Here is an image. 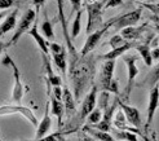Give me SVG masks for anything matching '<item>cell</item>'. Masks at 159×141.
<instances>
[{
    "label": "cell",
    "instance_id": "6da1fadb",
    "mask_svg": "<svg viewBox=\"0 0 159 141\" xmlns=\"http://www.w3.org/2000/svg\"><path fill=\"white\" fill-rule=\"evenodd\" d=\"M57 3V13H58V21L61 23L63 38L66 42V49H67V61H69V76L71 84H73L74 97L75 101L79 102L82 98V95L84 93L85 88L88 84L92 83L94 71H96V66H94V56L82 57L78 54V51L74 47V40L71 39L69 29H67V20L65 17V12H63V0H56Z\"/></svg>",
    "mask_w": 159,
    "mask_h": 141
},
{
    "label": "cell",
    "instance_id": "7a4b0ae2",
    "mask_svg": "<svg viewBox=\"0 0 159 141\" xmlns=\"http://www.w3.org/2000/svg\"><path fill=\"white\" fill-rule=\"evenodd\" d=\"M114 69H115V60H105L100 69L98 75V89L107 91L114 95H119V82L114 79Z\"/></svg>",
    "mask_w": 159,
    "mask_h": 141
},
{
    "label": "cell",
    "instance_id": "3957f363",
    "mask_svg": "<svg viewBox=\"0 0 159 141\" xmlns=\"http://www.w3.org/2000/svg\"><path fill=\"white\" fill-rule=\"evenodd\" d=\"M105 4L106 0H94L93 3L84 5V8L87 9V14H88V21H87V27H85L87 34H91L104 26L102 13H104L105 9Z\"/></svg>",
    "mask_w": 159,
    "mask_h": 141
},
{
    "label": "cell",
    "instance_id": "277c9868",
    "mask_svg": "<svg viewBox=\"0 0 159 141\" xmlns=\"http://www.w3.org/2000/svg\"><path fill=\"white\" fill-rule=\"evenodd\" d=\"M3 65L9 67L13 73V78H14V84H13V91H12V100L14 101L16 104H20L21 100L23 97V85L21 82V73L18 66L16 65V62L12 60V57L9 54H4L3 58Z\"/></svg>",
    "mask_w": 159,
    "mask_h": 141
},
{
    "label": "cell",
    "instance_id": "5b68a950",
    "mask_svg": "<svg viewBox=\"0 0 159 141\" xmlns=\"http://www.w3.org/2000/svg\"><path fill=\"white\" fill-rule=\"evenodd\" d=\"M136 60L137 56L136 54H123V61L127 65V75H128V83H127V87L124 89V98L129 100V93L134 85V82H136V78L139 75V67L136 66Z\"/></svg>",
    "mask_w": 159,
    "mask_h": 141
},
{
    "label": "cell",
    "instance_id": "8992f818",
    "mask_svg": "<svg viewBox=\"0 0 159 141\" xmlns=\"http://www.w3.org/2000/svg\"><path fill=\"white\" fill-rule=\"evenodd\" d=\"M36 16H38V12L34 11V9H29L25 14L22 16V18L20 21V25H18L17 30H16L14 35L12 36V39L9 40V43L7 44V48H8V47H12V45L17 44V42L21 39V36L30 30L31 25H33V22L36 21Z\"/></svg>",
    "mask_w": 159,
    "mask_h": 141
},
{
    "label": "cell",
    "instance_id": "52a82bcc",
    "mask_svg": "<svg viewBox=\"0 0 159 141\" xmlns=\"http://www.w3.org/2000/svg\"><path fill=\"white\" fill-rule=\"evenodd\" d=\"M113 22H114L113 20H110L107 25H104L101 29H98V30H96V31H93V33L88 34V36H87V40H85L83 48H82V51H80V56H82V57H85L87 54H89L94 48H96L97 44H98L100 40H101L102 35H104L106 31H107L111 26H113Z\"/></svg>",
    "mask_w": 159,
    "mask_h": 141
},
{
    "label": "cell",
    "instance_id": "ba28073f",
    "mask_svg": "<svg viewBox=\"0 0 159 141\" xmlns=\"http://www.w3.org/2000/svg\"><path fill=\"white\" fill-rule=\"evenodd\" d=\"M141 13H142L141 8H139V9H134L132 12L124 13L122 16H118V17L113 18L114 30H122V29L128 27V26H134L141 18Z\"/></svg>",
    "mask_w": 159,
    "mask_h": 141
},
{
    "label": "cell",
    "instance_id": "9c48e42d",
    "mask_svg": "<svg viewBox=\"0 0 159 141\" xmlns=\"http://www.w3.org/2000/svg\"><path fill=\"white\" fill-rule=\"evenodd\" d=\"M97 91H98V87L97 84H93L92 83V87H91V91L87 93V96L84 98V101L82 102V106H80V110H79V119L80 121H84L87 116L89 115V113L96 107V100H97Z\"/></svg>",
    "mask_w": 159,
    "mask_h": 141
},
{
    "label": "cell",
    "instance_id": "30bf717a",
    "mask_svg": "<svg viewBox=\"0 0 159 141\" xmlns=\"http://www.w3.org/2000/svg\"><path fill=\"white\" fill-rule=\"evenodd\" d=\"M16 113H18L23 116H26V118L34 124V126H38V119H36V116L34 115L33 110L26 106H23V105H3V106H0V115H9V114H16Z\"/></svg>",
    "mask_w": 159,
    "mask_h": 141
},
{
    "label": "cell",
    "instance_id": "8fae6325",
    "mask_svg": "<svg viewBox=\"0 0 159 141\" xmlns=\"http://www.w3.org/2000/svg\"><path fill=\"white\" fill-rule=\"evenodd\" d=\"M118 104H119V106L122 107V110L124 111L125 118H127V121H128V123L131 124V126H133V127H136V128L140 130L142 127V119H141L140 111L137 110L136 107H133V106H131L128 104H125L120 97H119V102Z\"/></svg>",
    "mask_w": 159,
    "mask_h": 141
},
{
    "label": "cell",
    "instance_id": "7c38bea8",
    "mask_svg": "<svg viewBox=\"0 0 159 141\" xmlns=\"http://www.w3.org/2000/svg\"><path fill=\"white\" fill-rule=\"evenodd\" d=\"M42 60H43V64H44V67H45V74H47L45 75V82H47V85H48V93L51 95V85H53V87L54 85H61L62 80L57 74H54L48 54L42 52Z\"/></svg>",
    "mask_w": 159,
    "mask_h": 141
},
{
    "label": "cell",
    "instance_id": "4fadbf2b",
    "mask_svg": "<svg viewBox=\"0 0 159 141\" xmlns=\"http://www.w3.org/2000/svg\"><path fill=\"white\" fill-rule=\"evenodd\" d=\"M159 106V85H154L150 88V95H149V106H148V121H146V130L152 126L155 111Z\"/></svg>",
    "mask_w": 159,
    "mask_h": 141
},
{
    "label": "cell",
    "instance_id": "5bb4252c",
    "mask_svg": "<svg viewBox=\"0 0 159 141\" xmlns=\"http://www.w3.org/2000/svg\"><path fill=\"white\" fill-rule=\"evenodd\" d=\"M153 34H150L146 36V39L144 40V43L142 44H136V51L140 53V56L142 57V60H144L145 62V65L146 66H153V57H152V49H150V42H152V39H153Z\"/></svg>",
    "mask_w": 159,
    "mask_h": 141
},
{
    "label": "cell",
    "instance_id": "9a60e30c",
    "mask_svg": "<svg viewBox=\"0 0 159 141\" xmlns=\"http://www.w3.org/2000/svg\"><path fill=\"white\" fill-rule=\"evenodd\" d=\"M49 105H51V104H47V106H45V114H44V116H43L42 122L38 124L35 140H42L44 136H47V134H48L49 130H51L52 121H51V115H49Z\"/></svg>",
    "mask_w": 159,
    "mask_h": 141
},
{
    "label": "cell",
    "instance_id": "2e32d148",
    "mask_svg": "<svg viewBox=\"0 0 159 141\" xmlns=\"http://www.w3.org/2000/svg\"><path fill=\"white\" fill-rule=\"evenodd\" d=\"M27 34H29L30 36L34 38L35 43L38 44V47L40 48V51H42L43 53L49 54V40H48V39H47L45 36H43L40 33H39L38 26H36V22H35L34 26L30 27V30L27 31Z\"/></svg>",
    "mask_w": 159,
    "mask_h": 141
},
{
    "label": "cell",
    "instance_id": "e0dca14e",
    "mask_svg": "<svg viewBox=\"0 0 159 141\" xmlns=\"http://www.w3.org/2000/svg\"><path fill=\"white\" fill-rule=\"evenodd\" d=\"M136 43L137 42H125L123 45L120 47H116V48H113L110 52L105 53V54H102V56H100L98 58L100 60H116V57L119 56H123V54L125 52H128L131 48H134L136 47Z\"/></svg>",
    "mask_w": 159,
    "mask_h": 141
},
{
    "label": "cell",
    "instance_id": "ac0fdd59",
    "mask_svg": "<svg viewBox=\"0 0 159 141\" xmlns=\"http://www.w3.org/2000/svg\"><path fill=\"white\" fill-rule=\"evenodd\" d=\"M148 25L145 23V25H142L140 27H134V26H128V27H124L122 29V36L125 39V40H128V42H136L139 40V39L141 38L142 33L146 30Z\"/></svg>",
    "mask_w": 159,
    "mask_h": 141
},
{
    "label": "cell",
    "instance_id": "d6986e66",
    "mask_svg": "<svg viewBox=\"0 0 159 141\" xmlns=\"http://www.w3.org/2000/svg\"><path fill=\"white\" fill-rule=\"evenodd\" d=\"M17 17H18V9H14L7 14L4 22L0 25V38L4 34H7L8 31H11L16 27V25H17Z\"/></svg>",
    "mask_w": 159,
    "mask_h": 141
},
{
    "label": "cell",
    "instance_id": "ffe728a7",
    "mask_svg": "<svg viewBox=\"0 0 159 141\" xmlns=\"http://www.w3.org/2000/svg\"><path fill=\"white\" fill-rule=\"evenodd\" d=\"M62 102H63V105H65V111H66V114H67L69 116H71V115L74 114L75 109H76V106H75L76 101H75V97H74V95H73V93L70 92V89H69L67 87H65V88H63Z\"/></svg>",
    "mask_w": 159,
    "mask_h": 141
},
{
    "label": "cell",
    "instance_id": "44dd1931",
    "mask_svg": "<svg viewBox=\"0 0 159 141\" xmlns=\"http://www.w3.org/2000/svg\"><path fill=\"white\" fill-rule=\"evenodd\" d=\"M52 57H53V62L56 64L60 69V71L66 75V70H67V49L66 47H63V49L57 52V53H52Z\"/></svg>",
    "mask_w": 159,
    "mask_h": 141
},
{
    "label": "cell",
    "instance_id": "7402d4cb",
    "mask_svg": "<svg viewBox=\"0 0 159 141\" xmlns=\"http://www.w3.org/2000/svg\"><path fill=\"white\" fill-rule=\"evenodd\" d=\"M51 111L53 115L57 116L58 119V127L62 126V116L65 113V105H63L62 100H57L53 95H51Z\"/></svg>",
    "mask_w": 159,
    "mask_h": 141
},
{
    "label": "cell",
    "instance_id": "603a6c76",
    "mask_svg": "<svg viewBox=\"0 0 159 141\" xmlns=\"http://www.w3.org/2000/svg\"><path fill=\"white\" fill-rule=\"evenodd\" d=\"M83 131L85 132V134H88L89 136H93V139L100 140V141H113V140H115V137L111 136L109 132L101 131L98 128H92L89 126H84L83 127Z\"/></svg>",
    "mask_w": 159,
    "mask_h": 141
},
{
    "label": "cell",
    "instance_id": "cb8c5ba5",
    "mask_svg": "<svg viewBox=\"0 0 159 141\" xmlns=\"http://www.w3.org/2000/svg\"><path fill=\"white\" fill-rule=\"evenodd\" d=\"M158 82H159V61H158V64L152 69V71L146 75L145 79L142 80L141 85L150 89V88H153L154 85H157Z\"/></svg>",
    "mask_w": 159,
    "mask_h": 141
},
{
    "label": "cell",
    "instance_id": "d4e9b609",
    "mask_svg": "<svg viewBox=\"0 0 159 141\" xmlns=\"http://www.w3.org/2000/svg\"><path fill=\"white\" fill-rule=\"evenodd\" d=\"M43 16H44V20L42 23V33L44 34V36L48 39V40H53L54 39V34H53V26H52V21L48 18V14H47V11H43Z\"/></svg>",
    "mask_w": 159,
    "mask_h": 141
},
{
    "label": "cell",
    "instance_id": "484cf974",
    "mask_svg": "<svg viewBox=\"0 0 159 141\" xmlns=\"http://www.w3.org/2000/svg\"><path fill=\"white\" fill-rule=\"evenodd\" d=\"M82 16H83V9L78 11L76 12V17L73 22V27H71V33H70V36L71 39H76V36L79 35V33H80V29H82Z\"/></svg>",
    "mask_w": 159,
    "mask_h": 141
},
{
    "label": "cell",
    "instance_id": "4316f807",
    "mask_svg": "<svg viewBox=\"0 0 159 141\" xmlns=\"http://www.w3.org/2000/svg\"><path fill=\"white\" fill-rule=\"evenodd\" d=\"M102 116H104V110H102V109L98 106L97 109L94 107L93 110L89 113V115L87 116V121H88L89 124H94V126H96L98 122H101Z\"/></svg>",
    "mask_w": 159,
    "mask_h": 141
},
{
    "label": "cell",
    "instance_id": "83f0119b",
    "mask_svg": "<svg viewBox=\"0 0 159 141\" xmlns=\"http://www.w3.org/2000/svg\"><path fill=\"white\" fill-rule=\"evenodd\" d=\"M114 136H116V140H128V141H136L137 140V134L127 130H119L114 132Z\"/></svg>",
    "mask_w": 159,
    "mask_h": 141
},
{
    "label": "cell",
    "instance_id": "f1b7e54d",
    "mask_svg": "<svg viewBox=\"0 0 159 141\" xmlns=\"http://www.w3.org/2000/svg\"><path fill=\"white\" fill-rule=\"evenodd\" d=\"M125 42H128V40H125V39H124L122 35H114V36H111V38H110L109 45L111 47V49H113V48H116V47L123 45Z\"/></svg>",
    "mask_w": 159,
    "mask_h": 141
},
{
    "label": "cell",
    "instance_id": "f546056e",
    "mask_svg": "<svg viewBox=\"0 0 159 141\" xmlns=\"http://www.w3.org/2000/svg\"><path fill=\"white\" fill-rule=\"evenodd\" d=\"M70 4H71V12H70V16L69 17H71L74 13H76L78 11L82 9V4H83V0H69Z\"/></svg>",
    "mask_w": 159,
    "mask_h": 141
},
{
    "label": "cell",
    "instance_id": "4dcf8cb0",
    "mask_svg": "<svg viewBox=\"0 0 159 141\" xmlns=\"http://www.w3.org/2000/svg\"><path fill=\"white\" fill-rule=\"evenodd\" d=\"M21 2H23V0H0V11H7L8 8Z\"/></svg>",
    "mask_w": 159,
    "mask_h": 141
},
{
    "label": "cell",
    "instance_id": "1f68e13d",
    "mask_svg": "<svg viewBox=\"0 0 159 141\" xmlns=\"http://www.w3.org/2000/svg\"><path fill=\"white\" fill-rule=\"evenodd\" d=\"M142 7L148 8L150 12H153L155 16H159V3H142Z\"/></svg>",
    "mask_w": 159,
    "mask_h": 141
},
{
    "label": "cell",
    "instance_id": "d6a6232c",
    "mask_svg": "<svg viewBox=\"0 0 159 141\" xmlns=\"http://www.w3.org/2000/svg\"><path fill=\"white\" fill-rule=\"evenodd\" d=\"M51 95H53L57 100H62V95H63V89L61 85H54L53 91L51 92Z\"/></svg>",
    "mask_w": 159,
    "mask_h": 141
},
{
    "label": "cell",
    "instance_id": "836d02e7",
    "mask_svg": "<svg viewBox=\"0 0 159 141\" xmlns=\"http://www.w3.org/2000/svg\"><path fill=\"white\" fill-rule=\"evenodd\" d=\"M62 136V134H60V132H56V134H52V135H49V136H44L42 140H44V141H53V140H65V137H61Z\"/></svg>",
    "mask_w": 159,
    "mask_h": 141
},
{
    "label": "cell",
    "instance_id": "e575fe53",
    "mask_svg": "<svg viewBox=\"0 0 159 141\" xmlns=\"http://www.w3.org/2000/svg\"><path fill=\"white\" fill-rule=\"evenodd\" d=\"M122 4H123V0H106L105 9H109V8H114V7L122 5Z\"/></svg>",
    "mask_w": 159,
    "mask_h": 141
},
{
    "label": "cell",
    "instance_id": "d590c367",
    "mask_svg": "<svg viewBox=\"0 0 159 141\" xmlns=\"http://www.w3.org/2000/svg\"><path fill=\"white\" fill-rule=\"evenodd\" d=\"M33 4L36 8V12H39V9H40V8L45 4V0H33Z\"/></svg>",
    "mask_w": 159,
    "mask_h": 141
},
{
    "label": "cell",
    "instance_id": "8d00e7d4",
    "mask_svg": "<svg viewBox=\"0 0 159 141\" xmlns=\"http://www.w3.org/2000/svg\"><path fill=\"white\" fill-rule=\"evenodd\" d=\"M152 57L153 61H159V47H155L154 49H152Z\"/></svg>",
    "mask_w": 159,
    "mask_h": 141
},
{
    "label": "cell",
    "instance_id": "74e56055",
    "mask_svg": "<svg viewBox=\"0 0 159 141\" xmlns=\"http://www.w3.org/2000/svg\"><path fill=\"white\" fill-rule=\"evenodd\" d=\"M152 20L155 22V29H157V31H158V35H159V16H153L152 17Z\"/></svg>",
    "mask_w": 159,
    "mask_h": 141
},
{
    "label": "cell",
    "instance_id": "f35d334b",
    "mask_svg": "<svg viewBox=\"0 0 159 141\" xmlns=\"http://www.w3.org/2000/svg\"><path fill=\"white\" fill-rule=\"evenodd\" d=\"M7 49V44H4L2 40H0V56H2V53Z\"/></svg>",
    "mask_w": 159,
    "mask_h": 141
},
{
    "label": "cell",
    "instance_id": "ab89813d",
    "mask_svg": "<svg viewBox=\"0 0 159 141\" xmlns=\"http://www.w3.org/2000/svg\"><path fill=\"white\" fill-rule=\"evenodd\" d=\"M7 14H8V12L7 11H3V12H0V21H2L4 17H7Z\"/></svg>",
    "mask_w": 159,
    "mask_h": 141
},
{
    "label": "cell",
    "instance_id": "60d3db41",
    "mask_svg": "<svg viewBox=\"0 0 159 141\" xmlns=\"http://www.w3.org/2000/svg\"><path fill=\"white\" fill-rule=\"evenodd\" d=\"M93 2H94V0H84L83 3H84V5H85V4H89V3H93Z\"/></svg>",
    "mask_w": 159,
    "mask_h": 141
},
{
    "label": "cell",
    "instance_id": "b9f144b4",
    "mask_svg": "<svg viewBox=\"0 0 159 141\" xmlns=\"http://www.w3.org/2000/svg\"><path fill=\"white\" fill-rule=\"evenodd\" d=\"M146 2H152V0H146Z\"/></svg>",
    "mask_w": 159,
    "mask_h": 141
}]
</instances>
